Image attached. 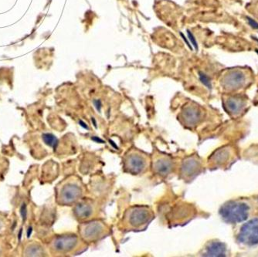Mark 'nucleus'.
<instances>
[{"label":"nucleus","mask_w":258,"mask_h":257,"mask_svg":"<svg viewBox=\"0 0 258 257\" xmlns=\"http://www.w3.org/2000/svg\"><path fill=\"white\" fill-rule=\"evenodd\" d=\"M154 218V213L149 206H132L124 213L121 225L126 231L144 230Z\"/></svg>","instance_id":"obj_1"},{"label":"nucleus","mask_w":258,"mask_h":257,"mask_svg":"<svg viewBox=\"0 0 258 257\" xmlns=\"http://www.w3.org/2000/svg\"><path fill=\"white\" fill-rule=\"evenodd\" d=\"M56 191L58 204L72 206L83 197V184L77 177H70L57 185Z\"/></svg>","instance_id":"obj_2"},{"label":"nucleus","mask_w":258,"mask_h":257,"mask_svg":"<svg viewBox=\"0 0 258 257\" xmlns=\"http://www.w3.org/2000/svg\"><path fill=\"white\" fill-rule=\"evenodd\" d=\"M86 242L80 236L75 234H66L57 236L50 242V249L56 254H78L84 252Z\"/></svg>","instance_id":"obj_3"},{"label":"nucleus","mask_w":258,"mask_h":257,"mask_svg":"<svg viewBox=\"0 0 258 257\" xmlns=\"http://www.w3.org/2000/svg\"><path fill=\"white\" fill-rule=\"evenodd\" d=\"M150 163L149 155L136 149L127 151L123 158L124 171L132 175L145 173Z\"/></svg>","instance_id":"obj_4"},{"label":"nucleus","mask_w":258,"mask_h":257,"mask_svg":"<svg viewBox=\"0 0 258 257\" xmlns=\"http://www.w3.org/2000/svg\"><path fill=\"white\" fill-rule=\"evenodd\" d=\"M109 228L101 220H89L79 226L80 237L84 242H98L109 234Z\"/></svg>","instance_id":"obj_5"},{"label":"nucleus","mask_w":258,"mask_h":257,"mask_svg":"<svg viewBox=\"0 0 258 257\" xmlns=\"http://www.w3.org/2000/svg\"><path fill=\"white\" fill-rule=\"evenodd\" d=\"M249 210L250 208L247 203L230 201L220 208V214L224 221L235 224L247 220L249 216Z\"/></svg>","instance_id":"obj_6"},{"label":"nucleus","mask_w":258,"mask_h":257,"mask_svg":"<svg viewBox=\"0 0 258 257\" xmlns=\"http://www.w3.org/2000/svg\"><path fill=\"white\" fill-rule=\"evenodd\" d=\"M152 168L156 175L166 177L173 172L175 162L169 155L157 152L152 157Z\"/></svg>","instance_id":"obj_7"},{"label":"nucleus","mask_w":258,"mask_h":257,"mask_svg":"<svg viewBox=\"0 0 258 257\" xmlns=\"http://www.w3.org/2000/svg\"><path fill=\"white\" fill-rule=\"evenodd\" d=\"M247 79V74L243 70H229L222 78L221 85L228 91H236L243 88Z\"/></svg>","instance_id":"obj_8"},{"label":"nucleus","mask_w":258,"mask_h":257,"mask_svg":"<svg viewBox=\"0 0 258 257\" xmlns=\"http://www.w3.org/2000/svg\"><path fill=\"white\" fill-rule=\"evenodd\" d=\"M74 215L81 223L91 220L97 212V205L90 199H81L75 204Z\"/></svg>","instance_id":"obj_9"},{"label":"nucleus","mask_w":258,"mask_h":257,"mask_svg":"<svg viewBox=\"0 0 258 257\" xmlns=\"http://www.w3.org/2000/svg\"><path fill=\"white\" fill-rule=\"evenodd\" d=\"M238 241L247 246L258 244V218L251 219L242 226L238 234Z\"/></svg>","instance_id":"obj_10"},{"label":"nucleus","mask_w":258,"mask_h":257,"mask_svg":"<svg viewBox=\"0 0 258 257\" xmlns=\"http://www.w3.org/2000/svg\"><path fill=\"white\" fill-rule=\"evenodd\" d=\"M201 162L197 157H186L181 165L180 177L184 181H191L201 172Z\"/></svg>","instance_id":"obj_11"},{"label":"nucleus","mask_w":258,"mask_h":257,"mask_svg":"<svg viewBox=\"0 0 258 257\" xmlns=\"http://www.w3.org/2000/svg\"><path fill=\"white\" fill-rule=\"evenodd\" d=\"M181 121L187 127H192L198 124L201 119V112L195 105L185 106L182 108L180 114Z\"/></svg>","instance_id":"obj_12"},{"label":"nucleus","mask_w":258,"mask_h":257,"mask_svg":"<svg viewBox=\"0 0 258 257\" xmlns=\"http://www.w3.org/2000/svg\"><path fill=\"white\" fill-rule=\"evenodd\" d=\"M190 207L186 205H176L169 213V219L170 224L179 225L189 216Z\"/></svg>","instance_id":"obj_13"},{"label":"nucleus","mask_w":258,"mask_h":257,"mask_svg":"<svg viewBox=\"0 0 258 257\" xmlns=\"http://www.w3.org/2000/svg\"><path fill=\"white\" fill-rule=\"evenodd\" d=\"M226 248L225 244L218 241H214V242H210L207 245L204 252V256H225Z\"/></svg>","instance_id":"obj_14"},{"label":"nucleus","mask_w":258,"mask_h":257,"mask_svg":"<svg viewBox=\"0 0 258 257\" xmlns=\"http://www.w3.org/2000/svg\"><path fill=\"white\" fill-rule=\"evenodd\" d=\"M245 101L238 96H233L226 100L224 106L227 108V111L232 114H237L242 111L244 107Z\"/></svg>","instance_id":"obj_15"},{"label":"nucleus","mask_w":258,"mask_h":257,"mask_svg":"<svg viewBox=\"0 0 258 257\" xmlns=\"http://www.w3.org/2000/svg\"><path fill=\"white\" fill-rule=\"evenodd\" d=\"M44 253L43 247L40 244L32 242L26 246L24 255L26 256H41Z\"/></svg>","instance_id":"obj_16"},{"label":"nucleus","mask_w":258,"mask_h":257,"mask_svg":"<svg viewBox=\"0 0 258 257\" xmlns=\"http://www.w3.org/2000/svg\"><path fill=\"white\" fill-rule=\"evenodd\" d=\"M43 140L46 145L52 148H55L57 144V139L51 134H43Z\"/></svg>","instance_id":"obj_17"},{"label":"nucleus","mask_w":258,"mask_h":257,"mask_svg":"<svg viewBox=\"0 0 258 257\" xmlns=\"http://www.w3.org/2000/svg\"><path fill=\"white\" fill-rule=\"evenodd\" d=\"M199 76H200V79H201V82L204 84V85L207 86V88H211V81H210V78L207 76V75H205L204 73L200 72L199 73Z\"/></svg>","instance_id":"obj_18"},{"label":"nucleus","mask_w":258,"mask_h":257,"mask_svg":"<svg viewBox=\"0 0 258 257\" xmlns=\"http://www.w3.org/2000/svg\"><path fill=\"white\" fill-rule=\"evenodd\" d=\"M187 35H188V37H189V41L192 43V46L195 48L196 50H198V45H197V40H196L195 36H194L192 33L189 31V30H187Z\"/></svg>","instance_id":"obj_19"},{"label":"nucleus","mask_w":258,"mask_h":257,"mask_svg":"<svg viewBox=\"0 0 258 257\" xmlns=\"http://www.w3.org/2000/svg\"><path fill=\"white\" fill-rule=\"evenodd\" d=\"M6 229V221L4 217L0 216V235L4 233Z\"/></svg>","instance_id":"obj_20"},{"label":"nucleus","mask_w":258,"mask_h":257,"mask_svg":"<svg viewBox=\"0 0 258 257\" xmlns=\"http://www.w3.org/2000/svg\"><path fill=\"white\" fill-rule=\"evenodd\" d=\"M247 19L250 27H253V28L254 29H257L258 30V23H256L254 20H253V19L250 18V17H247Z\"/></svg>","instance_id":"obj_21"},{"label":"nucleus","mask_w":258,"mask_h":257,"mask_svg":"<svg viewBox=\"0 0 258 257\" xmlns=\"http://www.w3.org/2000/svg\"><path fill=\"white\" fill-rule=\"evenodd\" d=\"M21 214L22 216H23V220H25L26 217H27V207H26L25 204H23V207H22Z\"/></svg>","instance_id":"obj_22"},{"label":"nucleus","mask_w":258,"mask_h":257,"mask_svg":"<svg viewBox=\"0 0 258 257\" xmlns=\"http://www.w3.org/2000/svg\"><path fill=\"white\" fill-rule=\"evenodd\" d=\"M181 36H182V38H183L184 41H185V43H186L187 46H189V48H190L191 50H192V46H190V44H189V41L186 40V37H185V36H184L183 34H182V33H180Z\"/></svg>","instance_id":"obj_23"},{"label":"nucleus","mask_w":258,"mask_h":257,"mask_svg":"<svg viewBox=\"0 0 258 257\" xmlns=\"http://www.w3.org/2000/svg\"><path fill=\"white\" fill-rule=\"evenodd\" d=\"M94 103H95V106H96L97 108H98V110H99L101 109V101H94Z\"/></svg>","instance_id":"obj_24"},{"label":"nucleus","mask_w":258,"mask_h":257,"mask_svg":"<svg viewBox=\"0 0 258 257\" xmlns=\"http://www.w3.org/2000/svg\"><path fill=\"white\" fill-rule=\"evenodd\" d=\"M31 232H32V228H29V230H28V237H30V234H31Z\"/></svg>","instance_id":"obj_25"},{"label":"nucleus","mask_w":258,"mask_h":257,"mask_svg":"<svg viewBox=\"0 0 258 257\" xmlns=\"http://www.w3.org/2000/svg\"><path fill=\"white\" fill-rule=\"evenodd\" d=\"M256 52H257V53H258V50H256Z\"/></svg>","instance_id":"obj_26"}]
</instances>
